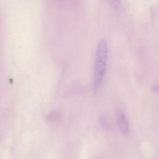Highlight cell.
Returning a JSON list of instances; mask_svg holds the SVG:
<instances>
[{"label":"cell","instance_id":"cell-1","mask_svg":"<svg viewBox=\"0 0 159 159\" xmlns=\"http://www.w3.org/2000/svg\"><path fill=\"white\" fill-rule=\"evenodd\" d=\"M107 56L106 41L101 39L99 41L96 49L94 66V89L95 92L98 90L106 70Z\"/></svg>","mask_w":159,"mask_h":159},{"label":"cell","instance_id":"cell-2","mask_svg":"<svg viewBox=\"0 0 159 159\" xmlns=\"http://www.w3.org/2000/svg\"><path fill=\"white\" fill-rule=\"evenodd\" d=\"M117 122L119 127L121 133L123 134L127 133L129 130V123L125 115L120 113L117 116Z\"/></svg>","mask_w":159,"mask_h":159},{"label":"cell","instance_id":"cell-3","mask_svg":"<svg viewBox=\"0 0 159 159\" xmlns=\"http://www.w3.org/2000/svg\"><path fill=\"white\" fill-rule=\"evenodd\" d=\"M151 159H155V158H152Z\"/></svg>","mask_w":159,"mask_h":159}]
</instances>
